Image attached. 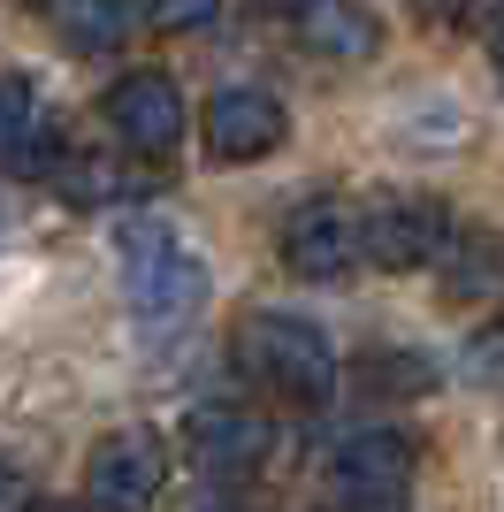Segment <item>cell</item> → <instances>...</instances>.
Instances as JSON below:
<instances>
[{"label":"cell","instance_id":"1","mask_svg":"<svg viewBox=\"0 0 504 512\" xmlns=\"http://www.w3.org/2000/svg\"><path fill=\"white\" fill-rule=\"evenodd\" d=\"M115 260H123V299H130V314L153 321V329L191 321L199 306H207V291H214L207 260L191 253L161 214H123V222H115Z\"/></svg>","mask_w":504,"mask_h":512},{"label":"cell","instance_id":"2","mask_svg":"<svg viewBox=\"0 0 504 512\" xmlns=\"http://www.w3.org/2000/svg\"><path fill=\"white\" fill-rule=\"evenodd\" d=\"M237 367H245L252 383L283 398V406H329L336 390V344L321 337L306 314H283V306H252L237 321Z\"/></svg>","mask_w":504,"mask_h":512},{"label":"cell","instance_id":"3","mask_svg":"<svg viewBox=\"0 0 504 512\" xmlns=\"http://www.w3.org/2000/svg\"><path fill=\"white\" fill-rule=\"evenodd\" d=\"M451 222H459V214L443 207V199H428V192H382V199L359 207V260H375L390 276H413V268H428V260L443 253Z\"/></svg>","mask_w":504,"mask_h":512},{"label":"cell","instance_id":"4","mask_svg":"<svg viewBox=\"0 0 504 512\" xmlns=\"http://www.w3.org/2000/svg\"><path fill=\"white\" fill-rule=\"evenodd\" d=\"M168 490V444L153 428H115L84 459V505L92 512H153Z\"/></svg>","mask_w":504,"mask_h":512},{"label":"cell","instance_id":"5","mask_svg":"<svg viewBox=\"0 0 504 512\" xmlns=\"http://www.w3.org/2000/svg\"><path fill=\"white\" fill-rule=\"evenodd\" d=\"M413 467H420V451H413L405 428H359V436L336 444L329 490L352 512H382V505H398V497L413 490Z\"/></svg>","mask_w":504,"mask_h":512},{"label":"cell","instance_id":"6","mask_svg":"<svg viewBox=\"0 0 504 512\" xmlns=\"http://www.w3.org/2000/svg\"><path fill=\"white\" fill-rule=\"evenodd\" d=\"M199 138H207V161H214V169H245V161H268V153L291 138V115H283V100L260 92V85H222L207 100Z\"/></svg>","mask_w":504,"mask_h":512},{"label":"cell","instance_id":"7","mask_svg":"<svg viewBox=\"0 0 504 512\" xmlns=\"http://www.w3.org/2000/svg\"><path fill=\"white\" fill-rule=\"evenodd\" d=\"M275 245L298 283H344L359 268V214L344 199H298Z\"/></svg>","mask_w":504,"mask_h":512},{"label":"cell","instance_id":"8","mask_svg":"<svg viewBox=\"0 0 504 512\" xmlns=\"http://www.w3.org/2000/svg\"><path fill=\"white\" fill-rule=\"evenodd\" d=\"M107 123H115V138H123L130 153L161 161V153L184 146V92H176V77H161V69H130V77L107 85Z\"/></svg>","mask_w":504,"mask_h":512},{"label":"cell","instance_id":"9","mask_svg":"<svg viewBox=\"0 0 504 512\" xmlns=\"http://www.w3.org/2000/svg\"><path fill=\"white\" fill-rule=\"evenodd\" d=\"M268 444H275V428H268V413H252V406L207 398V406L184 413V451L207 474H252L268 459Z\"/></svg>","mask_w":504,"mask_h":512},{"label":"cell","instance_id":"10","mask_svg":"<svg viewBox=\"0 0 504 512\" xmlns=\"http://www.w3.org/2000/svg\"><path fill=\"white\" fill-rule=\"evenodd\" d=\"M62 161V130L46 115L31 77H0V169L8 176H54Z\"/></svg>","mask_w":504,"mask_h":512},{"label":"cell","instance_id":"11","mask_svg":"<svg viewBox=\"0 0 504 512\" xmlns=\"http://www.w3.org/2000/svg\"><path fill=\"white\" fill-rule=\"evenodd\" d=\"M291 31H298L306 54H321V62H375V46H382V23L367 16L359 0H298Z\"/></svg>","mask_w":504,"mask_h":512},{"label":"cell","instance_id":"12","mask_svg":"<svg viewBox=\"0 0 504 512\" xmlns=\"http://www.w3.org/2000/svg\"><path fill=\"white\" fill-rule=\"evenodd\" d=\"M436 276H443V299H489L504 283V237L482 230V222H451V237H443V253H436Z\"/></svg>","mask_w":504,"mask_h":512},{"label":"cell","instance_id":"13","mask_svg":"<svg viewBox=\"0 0 504 512\" xmlns=\"http://www.w3.org/2000/svg\"><path fill=\"white\" fill-rule=\"evenodd\" d=\"M54 184H62V199H77V207H123V199L146 192L115 153H69L62 169H54Z\"/></svg>","mask_w":504,"mask_h":512},{"label":"cell","instance_id":"14","mask_svg":"<svg viewBox=\"0 0 504 512\" xmlns=\"http://www.w3.org/2000/svg\"><path fill=\"white\" fill-rule=\"evenodd\" d=\"M130 23H138V0H62V39L77 46V54L123 46Z\"/></svg>","mask_w":504,"mask_h":512},{"label":"cell","instance_id":"15","mask_svg":"<svg viewBox=\"0 0 504 512\" xmlns=\"http://www.w3.org/2000/svg\"><path fill=\"white\" fill-rule=\"evenodd\" d=\"M359 383L367 390H428L436 367L420 360V352H367V360H359Z\"/></svg>","mask_w":504,"mask_h":512},{"label":"cell","instance_id":"16","mask_svg":"<svg viewBox=\"0 0 504 512\" xmlns=\"http://www.w3.org/2000/svg\"><path fill=\"white\" fill-rule=\"evenodd\" d=\"M138 16H146L161 39H191V31H207V23L222 16V0H146Z\"/></svg>","mask_w":504,"mask_h":512},{"label":"cell","instance_id":"17","mask_svg":"<svg viewBox=\"0 0 504 512\" xmlns=\"http://www.w3.org/2000/svg\"><path fill=\"white\" fill-rule=\"evenodd\" d=\"M466 375H474V383H497V390H504V329H482V337L466 344Z\"/></svg>","mask_w":504,"mask_h":512},{"label":"cell","instance_id":"18","mask_svg":"<svg viewBox=\"0 0 504 512\" xmlns=\"http://www.w3.org/2000/svg\"><path fill=\"white\" fill-rule=\"evenodd\" d=\"M16 505H23V474L0 459V512H16Z\"/></svg>","mask_w":504,"mask_h":512},{"label":"cell","instance_id":"19","mask_svg":"<svg viewBox=\"0 0 504 512\" xmlns=\"http://www.w3.org/2000/svg\"><path fill=\"white\" fill-rule=\"evenodd\" d=\"M16 512H92V505H54V497H23Z\"/></svg>","mask_w":504,"mask_h":512},{"label":"cell","instance_id":"20","mask_svg":"<svg viewBox=\"0 0 504 512\" xmlns=\"http://www.w3.org/2000/svg\"><path fill=\"white\" fill-rule=\"evenodd\" d=\"M497 85H504V31H497Z\"/></svg>","mask_w":504,"mask_h":512},{"label":"cell","instance_id":"21","mask_svg":"<svg viewBox=\"0 0 504 512\" xmlns=\"http://www.w3.org/2000/svg\"><path fill=\"white\" fill-rule=\"evenodd\" d=\"M268 8H283V16H291V8H298V0H268Z\"/></svg>","mask_w":504,"mask_h":512}]
</instances>
